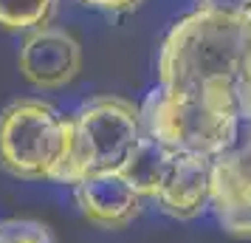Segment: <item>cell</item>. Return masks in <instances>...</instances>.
<instances>
[{
	"mask_svg": "<svg viewBox=\"0 0 251 243\" xmlns=\"http://www.w3.org/2000/svg\"><path fill=\"white\" fill-rule=\"evenodd\" d=\"M198 9L217 14H231V17H246L251 9V0H198Z\"/></svg>",
	"mask_w": 251,
	"mask_h": 243,
	"instance_id": "12",
	"label": "cell"
},
{
	"mask_svg": "<svg viewBox=\"0 0 251 243\" xmlns=\"http://www.w3.org/2000/svg\"><path fill=\"white\" fill-rule=\"evenodd\" d=\"M237 110H240V119L243 122H251V62L246 74H243V82L237 88Z\"/></svg>",
	"mask_w": 251,
	"mask_h": 243,
	"instance_id": "14",
	"label": "cell"
},
{
	"mask_svg": "<svg viewBox=\"0 0 251 243\" xmlns=\"http://www.w3.org/2000/svg\"><path fill=\"white\" fill-rule=\"evenodd\" d=\"M249 62V20L198 9L178 20L164 37L158 54V85L237 102V88Z\"/></svg>",
	"mask_w": 251,
	"mask_h": 243,
	"instance_id": "1",
	"label": "cell"
},
{
	"mask_svg": "<svg viewBox=\"0 0 251 243\" xmlns=\"http://www.w3.org/2000/svg\"><path fill=\"white\" fill-rule=\"evenodd\" d=\"M74 201L88 223L99 229H125L141 215L144 198L122 173L91 175L74 187Z\"/></svg>",
	"mask_w": 251,
	"mask_h": 243,
	"instance_id": "6",
	"label": "cell"
},
{
	"mask_svg": "<svg viewBox=\"0 0 251 243\" xmlns=\"http://www.w3.org/2000/svg\"><path fill=\"white\" fill-rule=\"evenodd\" d=\"M59 0H0V28L12 34H31L51 26Z\"/></svg>",
	"mask_w": 251,
	"mask_h": 243,
	"instance_id": "10",
	"label": "cell"
},
{
	"mask_svg": "<svg viewBox=\"0 0 251 243\" xmlns=\"http://www.w3.org/2000/svg\"><path fill=\"white\" fill-rule=\"evenodd\" d=\"M17 65L28 85H34L40 91H57L79 77L82 43L71 31L57 28V26L37 28L31 34H25L20 54H17Z\"/></svg>",
	"mask_w": 251,
	"mask_h": 243,
	"instance_id": "5",
	"label": "cell"
},
{
	"mask_svg": "<svg viewBox=\"0 0 251 243\" xmlns=\"http://www.w3.org/2000/svg\"><path fill=\"white\" fill-rule=\"evenodd\" d=\"M85 3L93 6V9L110 12V14H127V12H136L144 0H85Z\"/></svg>",
	"mask_w": 251,
	"mask_h": 243,
	"instance_id": "15",
	"label": "cell"
},
{
	"mask_svg": "<svg viewBox=\"0 0 251 243\" xmlns=\"http://www.w3.org/2000/svg\"><path fill=\"white\" fill-rule=\"evenodd\" d=\"M209 209L226 235L251 241V173L231 150L212 162Z\"/></svg>",
	"mask_w": 251,
	"mask_h": 243,
	"instance_id": "7",
	"label": "cell"
},
{
	"mask_svg": "<svg viewBox=\"0 0 251 243\" xmlns=\"http://www.w3.org/2000/svg\"><path fill=\"white\" fill-rule=\"evenodd\" d=\"M71 156V119L25 96L0 110V167L25 181H59Z\"/></svg>",
	"mask_w": 251,
	"mask_h": 243,
	"instance_id": "4",
	"label": "cell"
},
{
	"mask_svg": "<svg viewBox=\"0 0 251 243\" xmlns=\"http://www.w3.org/2000/svg\"><path fill=\"white\" fill-rule=\"evenodd\" d=\"M175 159H178V153H172L170 147L158 144L152 136L144 133V139L138 141L136 153L122 167V175L136 187V192L141 198L155 201L161 195L164 184H167V178H170L172 167H175Z\"/></svg>",
	"mask_w": 251,
	"mask_h": 243,
	"instance_id": "9",
	"label": "cell"
},
{
	"mask_svg": "<svg viewBox=\"0 0 251 243\" xmlns=\"http://www.w3.org/2000/svg\"><path fill=\"white\" fill-rule=\"evenodd\" d=\"M144 133L181 156L217 159L234 150L240 136V110L234 99L198 96L170 88H152L141 102Z\"/></svg>",
	"mask_w": 251,
	"mask_h": 243,
	"instance_id": "2",
	"label": "cell"
},
{
	"mask_svg": "<svg viewBox=\"0 0 251 243\" xmlns=\"http://www.w3.org/2000/svg\"><path fill=\"white\" fill-rule=\"evenodd\" d=\"M212 162L203 156H181L175 159L167 184L155 198V207L175 220H192L209 209V187H212Z\"/></svg>",
	"mask_w": 251,
	"mask_h": 243,
	"instance_id": "8",
	"label": "cell"
},
{
	"mask_svg": "<svg viewBox=\"0 0 251 243\" xmlns=\"http://www.w3.org/2000/svg\"><path fill=\"white\" fill-rule=\"evenodd\" d=\"M0 243H54V235L43 220L6 218L0 220Z\"/></svg>",
	"mask_w": 251,
	"mask_h": 243,
	"instance_id": "11",
	"label": "cell"
},
{
	"mask_svg": "<svg viewBox=\"0 0 251 243\" xmlns=\"http://www.w3.org/2000/svg\"><path fill=\"white\" fill-rule=\"evenodd\" d=\"M231 153H234V159L251 173V122H243V125H240L237 144H234Z\"/></svg>",
	"mask_w": 251,
	"mask_h": 243,
	"instance_id": "13",
	"label": "cell"
},
{
	"mask_svg": "<svg viewBox=\"0 0 251 243\" xmlns=\"http://www.w3.org/2000/svg\"><path fill=\"white\" fill-rule=\"evenodd\" d=\"M68 119L71 156L57 184L76 187L91 175L122 173L144 139L141 105H133L125 96H93Z\"/></svg>",
	"mask_w": 251,
	"mask_h": 243,
	"instance_id": "3",
	"label": "cell"
},
{
	"mask_svg": "<svg viewBox=\"0 0 251 243\" xmlns=\"http://www.w3.org/2000/svg\"><path fill=\"white\" fill-rule=\"evenodd\" d=\"M246 20H249V34H251V9H249V14H246Z\"/></svg>",
	"mask_w": 251,
	"mask_h": 243,
	"instance_id": "16",
	"label": "cell"
}]
</instances>
